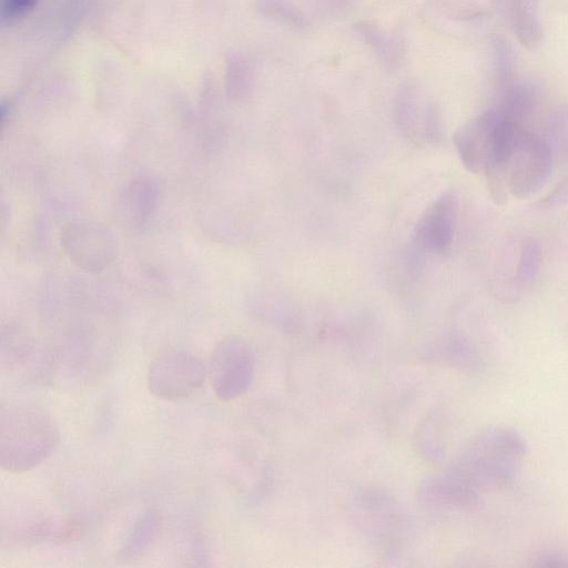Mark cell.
<instances>
[{
  "label": "cell",
  "instance_id": "4fadbf2b",
  "mask_svg": "<svg viewBox=\"0 0 568 568\" xmlns=\"http://www.w3.org/2000/svg\"><path fill=\"white\" fill-rule=\"evenodd\" d=\"M161 526V518L156 510L145 511L134 524L123 545L119 556L122 559H134L143 555L155 540Z\"/></svg>",
  "mask_w": 568,
  "mask_h": 568
},
{
  "label": "cell",
  "instance_id": "7c38bea8",
  "mask_svg": "<svg viewBox=\"0 0 568 568\" xmlns=\"http://www.w3.org/2000/svg\"><path fill=\"white\" fill-rule=\"evenodd\" d=\"M499 95L496 108L506 118L523 124L535 110L538 100L536 88L531 83L523 81H515Z\"/></svg>",
  "mask_w": 568,
  "mask_h": 568
},
{
  "label": "cell",
  "instance_id": "52a82bcc",
  "mask_svg": "<svg viewBox=\"0 0 568 568\" xmlns=\"http://www.w3.org/2000/svg\"><path fill=\"white\" fill-rule=\"evenodd\" d=\"M459 207V196L453 191L442 193L429 203L413 230L416 248L433 254L447 252L454 243Z\"/></svg>",
  "mask_w": 568,
  "mask_h": 568
},
{
  "label": "cell",
  "instance_id": "8fae6325",
  "mask_svg": "<svg viewBox=\"0 0 568 568\" xmlns=\"http://www.w3.org/2000/svg\"><path fill=\"white\" fill-rule=\"evenodd\" d=\"M355 36L371 48L387 69H395L402 60V43L372 21H359L353 26Z\"/></svg>",
  "mask_w": 568,
  "mask_h": 568
},
{
  "label": "cell",
  "instance_id": "6da1fadb",
  "mask_svg": "<svg viewBox=\"0 0 568 568\" xmlns=\"http://www.w3.org/2000/svg\"><path fill=\"white\" fill-rule=\"evenodd\" d=\"M60 442L59 428L42 407L9 403L0 410V466L9 473L29 471L45 462Z\"/></svg>",
  "mask_w": 568,
  "mask_h": 568
},
{
  "label": "cell",
  "instance_id": "ffe728a7",
  "mask_svg": "<svg viewBox=\"0 0 568 568\" xmlns=\"http://www.w3.org/2000/svg\"><path fill=\"white\" fill-rule=\"evenodd\" d=\"M37 0H2L1 9L6 18H18L31 10Z\"/></svg>",
  "mask_w": 568,
  "mask_h": 568
},
{
  "label": "cell",
  "instance_id": "3957f363",
  "mask_svg": "<svg viewBox=\"0 0 568 568\" xmlns=\"http://www.w3.org/2000/svg\"><path fill=\"white\" fill-rule=\"evenodd\" d=\"M209 374L204 362L194 353L168 348L150 363L148 386L158 398L174 400L187 397L199 389Z\"/></svg>",
  "mask_w": 568,
  "mask_h": 568
},
{
  "label": "cell",
  "instance_id": "ba28073f",
  "mask_svg": "<svg viewBox=\"0 0 568 568\" xmlns=\"http://www.w3.org/2000/svg\"><path fill=\"white\" fill-rule=\"evenodd\" d=\"M500 112L493 106L462 124L453 135L460 162L471 173L484 172L488 162L494 129Z\"/></svg>",
  "mask_w": 568,
  "mask_h": 568
},
{
  "label": "cell",
  "instance_id": "5b68a950",
  "mask_svg": "<svg viewBox=\"0 0 568 568\" xmlns=\"http://www.w3.org/2000/svg\"><path fill=\"white\" fill-rule=\"evenodd\" d=\"M554 151L549 141L526 130L507 164L509 195L527 199L540 191L551 175Z\"/></svg>",
  "mask_w": 568,
  "mask_h": 568
},
{
  "label": "cell",
  "instance_id": "7a4b0ae2",
  "mask_svg": "<svg viewBox=\"0 0 568 568\" xmlns=\"http://www.w3.org/2000/svg\"><path fill=\"white\" fill-rule=\"evenodd\" d=\"M61 247L69 261L87 273H100L116 258L119 243L114 232L95 220H73L61 230Z\"/></svg>",
  "mask_w": 568,
  "mask_h": 568
},
{
  "label": "cell",
  "instance_id": "ac0fdd59",
  "mask_svg": "<svg viewBox=\"0 0 568 568\" xmlns=\"http://www.w3.org/2000/svg\"><path fill=\"white\" fill-rule=\"evenodd\" d=\"M354 0H308L313 13L323 19L343 16L349 10Z\"/></svg>",
  "mask_w": 568,
  "mask_h": 568
},
{
  "label": "cell",
  "instance_id": "d6986e66",
  "mask_svg": "<svg viewBox=\"0 0 568 568\" xmlns=\"http://www.w3.org/2000/svg\"><path fill=\"white\" fill-rule=\"evenodd\" d=\"M568 204V179L560 181L544 199L540 205L558 209Z\"/></svg>",
  "mask_w": 568,
  "mask_h": 568
},
{
  "label": "cell",
  "instance_id": "9a60e30c",
  "mask_svg": "<svg viewBox=\"0 0 568 568\" xmlns=\"http://www.w3.org/2000/svg\"><path fill=\"white\" fill-rule=\"evenodd\" d=\"M541 247L532 237H526L521 241L518 258L513 277L514 290L523 292L530 287L538 276L541 266Z\"/></svg>",
  "mask_w": 568,
  "mask_h": 568
},
{
  "label": "cell",
  "instance_id": "5bb4252c",
  "mask_svg": "<svg viewBox=\"0 0 568 568\" xmlns=\"http://www.w3.org/2000/svg\"><path fill=\"white\" fill-rule=\"evenodd\" d=\"M493 78L499 93L515 82V53L511 44L501 34H493L489 40Z\"/></svg>",
  "mask_w": 568,
  "mask_h": 568
},
{
  "label": "cell",
  "instance_id": "30bf717a",
  "mask_svg": "<svg viewBox=\"0 0 568 568\" xmlns=\"http://www.w3.org/2000/svg\"><path fill=\"white\" fill-rule=\"evenodd\" d=\"M494 1L496 10L520 44L529 50L541 45L545 38V27L539 0Z\"/></svg>",
  "mask_w": 568,
  "mask_h": 568
},
{
  "label": "cell",
  "instance_id": "9c48e42d",
  "mask_svg": "<svg viewBox=\"0 0 568 568\" xmlns=\"http://www.w3.org/2000/svg\"><path fill=\"white\" fill-rule=\"evenodd\" d=\"M160 196L159 183L152 176L140 175L131 180L115 202L118 222L130 230L142 227L156 212Z\"/></svg>",
  "mask_w": 568,
  "mask_h": 568
},
{
  "label": "cell",
  "instance_id": "277c9868",
  "mask_svg": "<svg viewBox=\"0 0 568 568\" xmlns=\"http://www.w3.org/2000/svg\"><path fill=\"white\" fill-rule=\"evenodd\" d=\"M207 368L215 396L223 402L234 400L252 385L255 356L243 337L229 335L214 346Z\"/></svg>",
  "mask_w": 568,
  "mask_h": 568
},
{
  "label": "cell",
  "instance_id": "2e32d148",
  "mask_svg": "<svg viewBox=\"0 0 568 568\" xmlns=\"http://www.w3.org/2000/svg\"><path fill=\"white\" fill-rule=\"evenodd\" d=\"M260 13L285 26L303 29L307 20L294 0H257Z\"/></svg>",
  "mask_w": 568,
  "mask_h": 568
},
{
  "label": "cell",
  "instance_id": "e0dca14e",
  "mask_svg": "<svg viewBox=\"0 0 568 568\" xmlns=\"http://www.w3.org/2000/svg\"><path fill=\"white\" fill-rule=\"evenodd\" d=\"M229 78V93L234 99L245 97L253 84V68L248 60L235 57L232 60Z\"/></svg>",
  "mask_w": 568,
  "mask_h": 568
},
{
  "label": "cell",
  "instance_id": "8992f818",
  "mask_svg": "<svg viewBox=\"0 0 568 568\" xmlns=\"http://www.w3.org/2000/svg\"><path fill=\"white\" fill-rule=\"evenodd\" d=\"M393 118L407 139L417 142H436L442 138L443 124L438 106L424 100L414 82L397 89L393 101Z\"/></svg>",
  "mask_w": 568,
  "mask_h": 568
}]
</instances>
